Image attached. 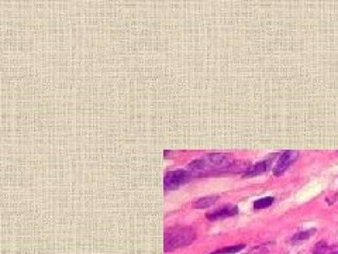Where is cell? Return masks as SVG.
Here are the masks:
<instances>
[{
    "instance_id": "obj_1",
    "label": "cell",
    "mask_w": 338,
    "mask_h": 254,
    "mask_svg": "<svg viewBox=\"0 0 338 254\" xmlns=\"http://www.w3.org/2000/svg\"><path fill=\"white\" fill-rule=\"evenodd\" d=\"M236 160L233 154H224V152H213L207 154L202 158H197L188 164L189 172L195 175L209 174V172H226Z\"/></svg>"
},
{
    "instance_id": "obj_2",
    "label": "cell",
    "mask_w": 338,
    "mask_h": 254,
    "mask_svg": "<svg viewBox=\"0 0 338 254\" xmlns=\"http://www.w3.org/2000/svg\"><path fill=\"white\" fill-rule=\"evenodd\" d=\"M196 238V232L189 228H176V229H171L166 232L165 234V250L168 252H173L179 247H185L190 244L193 240Z\"/></svg>"
},
{
    "instance_id": "obj_3",
    "label": "cell",
    "mask_w": 338,
    "mask_h": 254,
    "mask_svg": "<svg viewBox=\"0 0 338 254\" xmlns=\"http://www.w3.org/2000/svg\"><path fill=\"white\" fill-rule=\"evenodd\" d=\"M193 176H196L195 174L189 172L188 170H176V171H169L165 175V180H164V186L166 190H172L179 188L183 184L189 182Z\"/></svg>"
},
{
    "instance_id": "obj_4",
    "label": "cell",
    "mask_w": 338,
    "mask_h": 254,
    "mask_svg": "<svg viewBox=\"0 0 338 254\" xmlns=\"http://www.w3.org/2000/svg\"><path fill=\"white\" fill-rule=\"evenodd\" d=\"M299 157V152L296 150H288L283 151L282 154L279 156V158L276 161V164L272 167V171H274V175L275 176H281V175L291 167L292 164L298 160Z\"/></svg>"
},
{
    "instance_id": "obj_5",
    "label": "cell",
    "mask_w": 338,
    "mask_h": 254,
    "mask_svg": "<svg viewBox=\"0 0 338 254\" xmlns=\"http://www.w3.org/2000/svg\"><path fill=\"white\" fill-rule=\"evenodd\" d=\"M275 160V156H272L271 158L265 160V161H261V162H257L251 167L248 168V171L243 175V178H251V176H257V175L264 174L265 171H268L271 166H272V161Z\"/></svg>"
},
{
    "instance_id": "obj_6",
    "label": "cell",
    "mask_w": 338,
    "mask_h": 254,
    "mask_svg": "<svg viewBox=\"0 0 338 254\" xmlns=\"http://www.w3.org/2000/svg\"><path fill=\"white\" fill-rule=\"evenodd\" d=\"M238 214V208L234 205H227V206H223L214 212L206 214V218L209 220H219V219H224V218H230V216H234Z\"/></svg>"
},
{
    "instance_id": "obj_7",
    "label": "cell",
    "mask_w": 338,
    "mask_h": 254,
    "mask_svg": "<svg viewBox=\"0 0 338 254\" xmlns=\"http://www.w3.org/2000/svg\"><path fill=\"white\" fill-rule=\"evenodd\" d=\"M313 254H338V244L330 246L327 242L322 240L313 247Z\"/></svg>"
},
{
    "instance_id": "obj_8",
    "label": "cell",
    "mask_w": 338,
    "mask_h": 254,
    "mask_svg": "<svg viewBox=\"0 0 338 254\" xmlns=\"http://www.w3.org/2000/svg\"><path fill=\"white\" fill-rule=\"evenodd\" d=\"M251 167V162L250 161H245V160H237L234 161L230 167L226 170V172H238V174L244 175L248 168Z\"/></svg>"
},
{
    "instance_id": "obj_9",
    "label": "cell",
    "mask_w": 338,
    "mask_h": 254,
    "mask_svg": "<svg viewBox=\"0 0 338 254\" xmlns=\"http://www.w3.org/2000/svg\"><path fill=\"white\" fill-rule=\"evenodd\" d=\"M217 199H219L217 195H214V196H205V198L197 199L196 202L193 204V208H195V209H206V208L214 205V204L217 202Z\"/></svg>"
},
{
    "instance_id": "obj_10",
    "label": "cell",
    "mask_w": 338,
    "mask_h": 254,
    "mask_svg": "<svg viewBox=\"0 0 338 254\" xmlns=\"http://www.w3.org/2000/svg\"><path fill=\"white\" fill-rule=\"evenodd\" d=\"M245 244H234V246H228V247H223V248H219V250H216V252H213L210 254H236L238 252H241V250H244Z\"/></svg>"
},
{
    "instance_id": "obj_11",
    "label": "cell",
    "mask_w": 338,
    "mask_h": 254,
    "mask_svg": "<svg viewBox=\"0 0 338 254\" xmlns=\"http://www.w3.org/2000/svg\"><path fill=\"white\" fill-rule=\"evenodd\" d=\"M275 199L272 196H267V198H261L258 200L254 202V209H265V208H269L272 204H274Z\"/></svg>"
},
{
    "instance_id": "obj_12",
    "label": "cell",
    "mask_w": 338,
    "mask_h": 254,
    "mask_svg": "<svg viewBox=\"0 0 338 254\" xmlns=\"http://www.w3.org/2000/svg\"><path fill=\"white\" fill-rule=\"evenodd\" d=\"M316 233V229H310V230L306 232H300V233H296L293 238H292V242H302V240H307L310 238Z\"/></svg>"
},
{
    "instance_id": "obj_13",
    "label": "cell",
    "mask_w": 338,
    "mask_h": 254,
    "mask_svg": "<svg viewBox=\"0 0 338 254\" xmlns=\"http://www.w3.org/2000/svg\"><path fill=\"white\" fill-rule=\"evenodd\" d=\"M272 243H267V244H262V246H257L252 248L248 254H267L271 248H272Z\"/></svg>"
},
{
    "instance_id": "obj_14",
    "label": "cell",
    "mask_w": 338,
    "mask_h": 254,
    "mask_svg": "<svg viewBox=\"0 0 338 254\" xmlns=\"http://www.w3.org/2000/svg\"><path fill=\"white\" fill-rule=\"evenodd\" d=\"M337 198H338V195H337V194H334L333 196H330V198H327V199H326V200H327V204H329V205H333V204L336 202V199H337Z\"/></svg>"
}]
</instances>
